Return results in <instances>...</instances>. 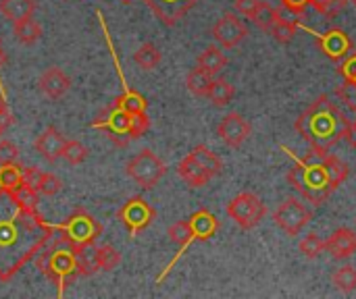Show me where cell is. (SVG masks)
I'll list each match as a JSON object with an SVG mask.
<instances>
[{
    "label": "cell",
    "mask_w": 356,
    "mask_h": 299,
    "mask_svg": "<svg viewBox=\"0 0 356 299\" xmlns=\"http://www.w3.org/2000/svg\"><path fill=\"white\" fill-rule=\"evenodd\" d=\"M313 221V210L296 198H288L273 212V223L290 237H296Z\"/></svg>",
    "instance_id": "9c48e42d"
},
{
    "label": "cell",
    "mask_w": 356,
    "mask_h": 299,
    "mask_svg": "<svg viewBox=\"0 0 356 299\" xmlns=\"http://www.w3.org/2000/svg\"><path fill=\"white\" fill-rule=\"evenodd\" d=\"M177 175H179L190 187H204V185L213 179L192 154H188V156L177 164Z\"/></svg>",
    "instance_id": "d6986e66"
},
{
    "label": "cell",
    "mask_w": 356,
    "mask_h": 299,
    "mask_svg": "<svg viewBox=\"0 0 356 299\" xmlns=\"http://www.w3.org/2000/svg\"><path fill=\"white\" fill-rule=\"evenodd\" d=\"M2 133H4V129H0V135H2Z\"/></svg>",
    "instance_id": "f907efd6"
},
{
    "label": "cell",
    "mask_w": 356,
    "mask_h": 299,
    "mask_svg": "<svg viewBox=\"0 0 356 299\" xmlns=\"http://www.w3.org/2000/svg\"><path fill=\"white\" fill-rule=\"evenodd\" d=\"M17 158H19V148L8 139H0V164L17 162Z\"/></svg>",
    "instance_id": "60d3db41"
},
{
    "label": "cell",
    "mask_w": 356,
    "mask_h": 299,
    "mask_svg": "<svg viewBox=\"0 0 356 299\" xmlns=\"http://www.w3.org/2000/svg\"><path fill=\"white\" fill-rule=\"evenodd\" d=\"M56 229L35 208L23 206L10 189H0V281L8 283L52 239Z\"/></svg>",
    "instance_id": "6da1fadb"
},
{
    "label": "cell",
    "mask_w": 356,
    "mask_h": 299,
    "mask_svg": "<svg viewBox=\"0 0 356 299\" xmlns=\"http://www.w3.org/2000/svg\"><path fill=\"white\" fill-rule=\"evenodd\" d=\"M252 133L250 123L238 114V112H229L221 119V123L217 125V135L221 137V142L229 148H240Z\"/></svg>",
    "instance_id": "7c38bea8"
},
{
    "label": "cell",
    "mask_w": 356,
    "mask_h": 299,
    "mask_svg": "<svg viewBox=\"0 0 356 299\" xmlns=\"http://www.w3.org/2000/svg\"><path fill=\"white\" fill-rule=\"evenodd\" d=\"M92 127L106 131L117 146L125 148L131 139H140L150 129V119L146 117V112L134 114L119 106L117 102H113L92 121Z\"/></svg>",
    "instance_id": "277c9868"
},
{
    "label": "cell",
    "mask_w": 356,
    "mask_h": 299,
    "mask_svg": "<svg viewBox=\"0 0 356 299\" xmlns=\"http://www.w3.org/2000/svg\"><path fill=\"white\" fill-rule=\"evenodd\" d=\"M100 233H102V225L86 210H75L60 225V239L73 248L83 246V244H96Z\"/></svg>",
    "instance_id": "52a82bcc"
},
{
    "label": "cell",
    "mask_w": 356,
    "mask_h": 299,
    "mask_svg": "<svg viewBox=\"0 0 356 299\" xmlns=\"http://www.w3.org/2000/svg\"><path fill=\"white\" fill-rule=\"evenodd\" d=\"M188 221H190V227H192V233H194V241H209L219 231L217 216L213 212L204 210V208L194 212Z\"/></svg>",
    "instance_id": "ac0fdd59"
},
{
    "label": "cell",
    "mask_w": 356,
    "mask_h": 299,
    "mask_svg": "<svg viewBox=\"0 0 356 299\" xmlns=\"http://www.w3.org/2000/svg\"><path fill=\"white\" fill-rule=\"evenodd\" d=\"M298 17L300 15H294V12H290V17H286L284 15V10L280 8V17H277V21L273 23V27H271V37L277 42V44H290L292 40H294V35H296V31H298Z\"/></svg>",
    "instance_id": "44dd1931"
},
{
    "label": "cell",
    "mask_w": 356,
    "mask_h": 299,
    "mask_svg": "<svg viewBox=\"0 0 356 299\" xmlns=\"http://www.w3.org/2000/svg\"><path fill=\"white\" fill-rule=\"evenodd\" d=\"M123 2H131V0H123Z\"/></svg>",
    "instance_id": "816d5d0a"
},
{
    "label": "cell",
    "mask_w": 356,
    "mask_h": 299,
    "mask_svg": "<svg viewBox=\"0 0 356 299\" xmlns=\"http://www.w3.org/2000/svg\"><path fill=\"white\" fill-rule=\"evenodd\" d=\"M340 73H342L344 81H353V83H356V52H350V54L340 62Z\"/></svg>",
    "instance_id": "b9f144b4"
},
{
    "label": "cell",
    "mask_w": 356,
    "mask_h": 299,
    "mask_svg": "<svg viewBox=\"0 0 356 299\" xmlns=\"http://www.w3.org/2000/svg\"><path fill=\"white\" fill-rule=\"evenodd\" d=\"M309 4H311V0H282V8H286L294 15H300V17Z\"/></svg>",
    "instance_id": "ee69618b"
},
{
    "label": "cell",
    "mask_w": 356,
    "mask_h": 299,
    "mask_svg": "<svg viewBox=\"0 0 356 299\" xmlns=\"http://www.w3.org/2000/svg\"><path fill=\"white\" fill-rule=\"evenodd\" d=\"M63 158L69 164H81L88 158V148L77 139H67L63 146Z\"/></svg>",
    "instance_id": "e575fe53"
},
{
    "label": "cell",
    "mask_w": 356,
    "mask_h": 299,
    "mask_svg": "<svg viewBox=\"0 0 356 299\" xmlns=\"http://www.w3.org/2000/svg\"><path fill=\"white\" fill-rule=\"evenodd\" d=\"M325 166H327V171H330V177H332V185L338 189L346 179H348V175H350V166L342 160V158H338V156H334V154H325Z\"/></svg>",
    "instance_id": "4dcf8cb0"
},
{
    "label": "cell",
    "mask_w": 356,
    "mask_h": 299,
    "mask_svg": "<svg viewBox=\"0 0 356 299\" xmlns=\"http://www.w3.org/2000/svg\"><path fill=\"white\" fill-rule=\"evenodd\" d=\"M6 110V102H4V96H0V112Z\"/></svg>",
    "instance_id": "7dc6e473"
},
{
    "label": "cell",
    "mask_w": 356,
    "mask_h": 299,
    "mask_svg": "<svg viewBox=\"0 0 356 299\" xmlns=\"http://www.w3.org/2000/svg\"><path fill=\"white\" fill-rule=\"evenodd\" d=\"M167 173L165 162L150 150L138 152L129 162H127V175L134 179L142 189H152Z\"/></svg>",
    "instance_id": "ba28073f"
},
{
    "label": "cell",
    "mask_w": 356,
    "mask_h": 299,
    "mask_svg": "<svg viewBox=\"0 0 356 299\" xmlns=\"http://www.w3.org/2000/svg\"><path fill=\"white\" fill-rule=\"evenodd\" d=\"M298 250H300V254H302L305 258L315 260V258H319V256L325 252V241H323L317 233H309V235L298 244Z\"/></svg>",
    "instance_id": "836d02e7"
},
{
    "label": "cell",
    "mask_w": 356,
    "mask_h": 299,
    "mask_svg": "<svg viewBox=\"0 0 356 299\" xmlns=\"http://www.w3.org/2000/svg\"><path fill=\"white\" fill-rule=\"evenodd\" d=\"M319 46H321V52L334 62H342L355 48L353 37L344 29H338V27L319 35Z\"/></svg>",
    "instance_id": "5bb4252c"
},
{
    "label": "cell",
    "mask_w": 356,
    "mask_h": 299,
    "mask_svg": "<svg viewBox=\"0 0 356 299\" xmlns=\"http://www.w3.org/2000/svg\"><path fill=\"white\" fill-rule=\"evenodd\" d=\"M35 189L42 196H56L63 189V181L54 173H40V179L35 183Z\"/></svg>",
    "instance_id": "d590c367"
},
{
    "label": "cell",
    "mask_w": 356,
    "mask_h": 299,
    "mask_svg": "<svg viewBox=\"0 0 356 299\" xmlns=\"http://www.w3.org/2000/svg\"><path fill=\"white\" fill-rule=\"evenodd\" d=\"M353 127H355V129H356V119H355V121H353Z\"/></svg>",
    "instance_id": "681fc988"
},
{
    "label": "cell",
    "mask_w": 356,
    "mask_h": 299,
    "mask_svg": "<svg viewBox=\"0 0 356 299\" xmlns=\"http://www.w3.org/2000/svg\"><path fill=\"white\" fill-rule=\"evenodd\" d=\"M350 123L353 121L346 117V112L330 96H319L296 119L294 127L309 148L327 154L340 139L346 137Z\"/></svg>",
    "instance_id": "7a4b0ae2"
},
{
    "label": "cell",
    "mask_w": 356,
    "mask_h": 299,
    "mask_svg": "<svg viewBox=\"0 0 356 299\" xmlns=\"http://www.w3.org/2000/svg\"><path fill=\"white\" fill-rule=\"evenodd\" d=\"M65 142H67V139L58 133V129L46 127V129L38 135V139L33 142V148H35V152H38L44 160L54 162V160L63 158V146H65Z\"/></svg>",
    "instance_id": "2e32d148"
},
{
    "label": "cell",
    "mask_w": 356,
    "mask_h": 299,
    "mask_svg": "<svg viewBox=\"0 0 356 299\" xmlns=\"http://www.w3.org/2000/svg\"><path fill=\"white\" fill-rule=\"evenodd\" d=\"M288 183L313 206H321L336 191L330 171L325 166V154L309 150L302 158H296L288 171Z\"/></svg>",
    "instance_id": "3957f363"
},
{
    "label": "cell",
    "mask_w": 356,
    "mask_h": 299,
    "mask_svg": "<svg viewBox=\"0 0 356 299\" xmlns=\"http://www.w3.org/2000/svg\"><path fill=\"white\" fill-rule=\"evenodd\" d=\"M38 85H40V89H42L50 100H60V98L69 92L71 79H69L58 67H48V69L40 75Z\"/></svg>",
    "instance_id": "e0dca14e"
},
{
    "label": "cell",
    "mask_w": 356,
    "mask_h": 299,
    "mask_svg": "<svg viewBox=\"0 0 356 299\" xmlns=\"http://www.w3.org/2000/svg\"><path fill=\"white\" fill-rule=\"evenodd\" d=\"M40 169H35V166H27V169H23V183H29V185H33L35 187V183H38V179H40Z\"/></svg>",
    "instance_id": "f6af8a7d"
},
{
    "label": "cell",
    "mask_w": 356,
    "mask_h": 299,
    "mask_svg": "<svg viewBox=\"0 0 356 299\" xmlns=\"http://www.w3.org/2000/svg\"><path fill=\"white\" fill-rule=\"evenodd\" d=\"M332 283L338 291L342 293H353L356 289V268L350 264L340 266L334 275H332Z\"/></svg>",
    "instance_id": "f546056e"
},
{
    "label": "cell",
    "mask_w": 356,
    "mask_h": 299,
    "mask_svg": "<svg viewBox=\"0 0 356 299\" xmlns=\"http://www.w3.org/2000/svg\"><path fill=\"white\" fill-rule=\"evenodd\" d=\"M344 4L346 0H311V6L325 17H334L340 8H344Z\"/></svg>",
    "instance_id": "ab89813d"
},
{
    "label": "cell",
    "mask_w": 356,
    "mask_h": 299,
    "mask_svg": "<svg viewBox=\"0 0 356 299\" xmlns=\"http://www.w3.org/2000/svg\"><path fill=\"white\" fill-rule=\"evenodd\" d=\"M196 65L215 77L217 73H221V71L225 69V65H227V56H225V52H223L219 46H209V48H204V50L198 54Z\"/></svg>",
    "instance_id": "603a6c76"
},
{
    "label": "cell",
    "mask_w": 356,
    "mask_h": 299,
    "mask_svg": "<svg viewBox=\"0 0 356 299\" xmlns=\"http://www.w3.org/2000/svg\"><path fill=\"white\" fill-rule=\"evenodd\" d=\"M13 194H15V198H17L23 206H27V208H38V189H35L33 185L21 183V185H17V187L13 189Z\"/></svg>",
    "instance_id": "74e56055"
},
{
    "label": "cell",
    "mask_w": 356,
    "mask_h": 299,
    "mask_svg": "<svg viewBox=\"0 0 356 299\" xmlns=\"http://www.w3.org/2000/svg\"><path fill=\"white\" fill-rule=\"evenodd\" d=\"M13 25H15V27H13V33H15L17 42L25 44V46L35 44V42L40 40V35H42V27H40V23L33 19V15H31V17H25V19L13 23Z\"/></svg>",
    "instance_id": "d4e9b609"
},
{
    "label": "cell",
    "mask_w": 356,
    "mask_h": 299,
    "mask_svg": "<svg viewBox=\"0 0 356 299\" xmlns=\"http://www.w3.org/2000/svg\"><path fill=\"white\" fill-rule=\"evenodd\" d=\"M259 2H261V0H234V6H236V10H238L240 15L252 19V15H254L257 8H259Z\"/></svg>",
    "instance_id": "7bdbcfd3"
},
{
    "label": "cell",
    "mask_w": 356,
    "mask_h": 299,
    "mask_svg": "<svg viewBox=\"0 0 356 299\" xmlns=\"http://www.w3.org/2000/svg\"><path fill=\"white\" fill-rule=\"evenodd\" d=\"M75 260H77L79 277H92L94 273L100 271V266H98V248H96V244L77 246V248H75Z\"/></svg>",
    "instance_id": "7402d4cb"
},
{
    "label": "cell",
    "mask_w": 356,
    "mask_h": 299,
    "mask_svg": "<svg viewBox=\"0 0 356 299\" xmlns=\"http://www.w3.org/2000/svg\"><path fill=\"white\" fill-rule=\"evenodd\" d=\"M154 216H156L154 208L144 198H140V196L127 200L119 208V212H117V219L125 225V229L129 231L131 237H136L138 233H142L144 229H148L152 225Z\"/></svg>",
    "instance_id": "30bf717a"
},
{
    "label": "cell",
    "mask_w": 356,
    "mask_h": 299,
    "mask_svg": "<svg viewBox=\"0 0 356 299\" xmlns=\"http://www.w3.org/2000/svg\"><path fill=\"white\" fill-rule=\"evenodd\" d=\"M348 2H353V6H355V8H356V0H348Z\"/></svg>",
    "instance_id": "c3c4849f"
},
{
    "label": "cell",
    "mask_w": 356,
    "mask_h": 299,
    "mask_svg": "<svg viewBox=\"0 0 356 299\" xmlns=\"http://www.w3.org/2000/svg\"><path fill=\"white\" fill-rule=\"evenodd\" d=\"M38 266L58 287V296H63L65 287L71 285L79 277L77 260H75V248L63 239H58L50 252L42 254V258L38 260Z\"/></svg>",
    "instance_id": "5b68a950"
},
{
    "label": "cell",
    "mask_w": 356,
    "mask_h": 299,
    "mask_svg": "<svg viewBox=\"0 0 356 299\" xmlns=\"http://www.w3.org/2000/svg\"><path fill=\"white\" fill-rule=\"evenodd\" d=\"M336 96L340 98V102H342L348 110L356 112V83H353V81H344V85L338 87Z\"/></svg>",
    "instance_id": "f35d334b"
},
{
    "label": "cell",
    "mask_w": 356,
    "mask_h": 299,
    "mask_svg": "<svg viewBox=\"0 0 356 299\" xmlns=\"http://www.w3.org/2000/svg\"><path fill=\"white\" fill-rule=\"evenodd\" d=\"M119 262H121V254L113 248V246H100L98 248V266H100V271H113V268H117L119 266Z\"/></svg>",
    "instance_id": "8d00e7d4"
},
{
    "label": "cell",
    "mask_w": 356,
    "mask_h": 299,
    "mask_svg": "<svg viewBox=\"0 0 356 299\" xmlns=\"http://www.w3.org/2000/svg\"><path fill=\"white\" fill-rule=\"evenodd\" d=\"M265 214H267L265 202H263L257 194H250V191L238 194V196L227 204V216H229L238 227H242L244 231H250V229H254L257 225H261V221L265 219Z\"/></svg>",
    "instance_id": "8992f818"
},
{
    "label": "cell",
    "mask_w": 356,
    "mask_h": 299,
    "mask_svg": "<svg viewBox=\"0 0 356 299\" xmlns=\"http://www.w3.org/2000/svg\"><path fill=\"white\" fill-rule=\"evenodd\" d=\"M211 83H213V75H211V73H207V71H204V69H200V67L192 69V71L188 73V77H186V85H188V89H190L194 96H198V98H202V96H207V94H209Z\"/></svg>",
    "instance_id": "f1b7e54d"
},
{
    "label": "cell",
    "mask_w": 356,
    "mask_h": 299,
    "mask_svg": "<svg viewBox=\"0 0 356 299\" xmlns=\"http://www.w3.org/2000/svg\"><path fill=\"white\" fill-rule=\"evenodd\" d=\"M325 252H330L334 260L353 258L356 254V231L348 227L336 229L330 239H325Z\"/></svg>",
    "instance_id": "9a60e30c"
},
{
    "label": "cell",
    "mask_w": 356,
    "mask_h": 299,
    "mask_svg": "<svg viewBox=\"0 0 356 299\" xmlns=\"http://www.w3.org/2000/svg\"><path fill=\"white\" fill-rule=\"evenodd\" d=\"M215 42L221 48H236L240 42L246 40L248 35V25L234 12H225L221 19H217V23L211 29Z\"/></svg>",
    "instance_id": "8fae6325"
},
{
    "label": "cell",
    "mask_w": 356,
    "mask_h": 299,
    "mask_svg": "<svg viewBox=\"0 0 356 299\" xmlns=\"http://www.w3.org/2000/svg\"><path fill=\"white\" fill-rule=\"evenodd\" d=\"M23 183V166L17 162L0 164V189H15L17 185Z\"/></svg>",
    "instance_id": "d6a6232c"
},
{
    "label": "cell",
    "mask_w": 356,
    "mask_h": 299,
    "mask_svg": "<svg viewBox=\"0 0 356 299\" xmlns=\"http://www.w3.org/2000/svg\"><path fill=\"white\" fill-rule=\"evenodd\" d=\"M115 67H117V75L121 77V83H123V94L117 96L115 102H117L119 106H123L125 110L134 112V114H144V112H146V98L127 85V81H125V77H123V73H121V67H119V60H117V58H115Z\"/></svg>",
    "instance_id": "ffe728a7"
},
{
    "label": "cell",
    "mask_w": 356,
    "mask_h": 299,
    "mask_svg": "<svg viewBox=\"0 0 356 299\" xmlns=\"http://www.w3.org/2000/svg\"><path fill=\"white\" fill-rule=\"evenodd\" d=\"M0 12L8 21L17 23L35 12V0H0Z\"/></svg>",
    "instance_id": "cb8c5ba5"
},
{
    "label": "cell",
    "mask_w": 356,
    "mask_h": 299,
    "mask_svg": "<svg viewBox=\"0 0 356 299\" xmlns=\"http://www.w3.org/2000/svg\"><path fill=\"white\" fill-rule=\"evenodd\" d=\"M146 6L156 15V19L161 23H165L167 27H173L175 23H179V19H184L200 0H144Z\"/></svg>",
    "instance_id": "4fadbf2b"
},
{
    "label": "cell",
    "mask_w": 356,
    "mask_h": 299,
    "mask_svg": "<svg viewBox=\"0 0 356 299\" xmlns=\"http://www.w3.org/2000/svg\"><path fill=\"white\" fill-rule=\"evenodd\" d=\"M161 50L154 46V44H150V42H146V44H142L138 50H136V54H134V60H136V65L140 67V69H144V71H152V69H156L159 65H161Z\"/></svg>",
    "instance_id": "83f0119b"
},
{
    "label": "cell",
    "mask_w": 356,
    "mask_h": 299,
    "mask_svg": "<svg viewBox=\"0 0 356 299\" xmlns=\"http://www.w3.org/2000/svg\"><path fill=\"white\" fill-rule=\"evenodd\" d=\"M200 164H202V169L211 175V177H217V175H221V171H223V162H221V158L213 152V150H209L207 146H196V148H192V152H190Z\"/></svg>",
    "instance_id": "4316f807"
},
{
    "label": "cell",
    "mask_w": 356,
    "mask_h": 299,
    "mask_svg": "<svg viewBox=\"0 0 356 299\" xmlns=\"http://www.w3.org/2000/svg\"><path fill=\"white\" fill-rule=\"evenodd\" d=\"M234 96H236V89H234V85L229 83V81H225V79H213V83H211V87H209V94H207V98L213 102V106H217V108H223V106H227L232 100H234Z\"/></svg>",
    "instance_id": "484cf974"
},
{
    "label": "cell",
    "mask_w": 356,
    "mask_h": 299,
    "mask_svg": "<svg viewBox=\"0 0 356 299\" xmlns=\"http://www.w3.org/2000/svg\"><path fill=\"white\" fill-rule=\"evenodd\" d=\"M6 62V56H4V52H2V46H0V69H2V65Z\"/></svg>",
    "instance_id": "bcb514c9"
},
{
    "label": "cell",
    "mask_w": 356,
    "mask_h": 299,
    "mask_svg": "<svg viewBox=\"0 0 356 299\" xmlns=\"http://www.w3.org/2000/svg\"><path fill=\"white\" fill-rule=\"evenodd\" d=\"M277 17H280V8H273L269 2L261 0L257 12L252 15V21H254V25L261 27L263 31H271V27H273V23L277 21Z\"/></svg>",
    "instance_id": "1f68e13d"
}]
</instances>
